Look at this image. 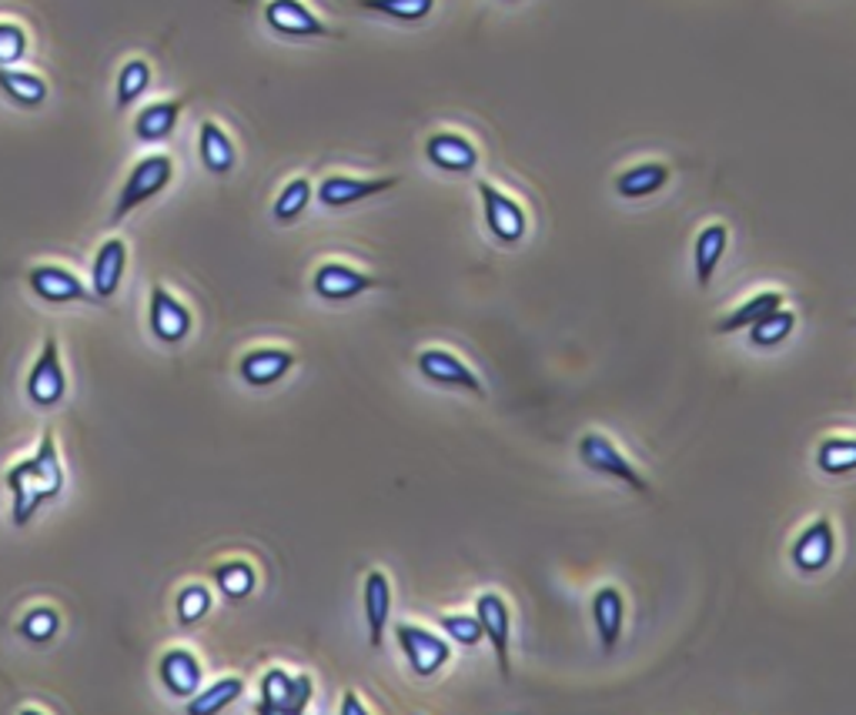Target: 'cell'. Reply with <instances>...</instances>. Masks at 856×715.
<instances>
[{"mask_svg":"<svg viewBox=\"0 0 856 715\" xmlns=\"http://www.w3.org/2000/svg\"><path fill=\"white\" fill-rule=\"evenodd\" d=\"M4 485L11 488V518L18 528H24L41 512V505L54 502L64 491V465L58 455L54 431L41 435V445L31 458H21L8 468Z\"/></svg>","mask_w":856,"mask_h":715,"instance_id":"6da1fadb","label":"cell"},{"mask_svg":"<svg viewBox=\"0 0 856 715\" xmlns=\"http://www.w3.org/2000/svg\"><path fill=\"white\" fill-rule=\"evenodd\" d=\"M171 178H175V161L168 158V155H148V158H141L135 168H131V175H128V181H125V188H121V195H118V205H115V225L118 221H125L131 211H138L141 205H148L151 198H158L168 185H171Z\"/></svg>","mask_w":856,"mask_h":715,"instance_id":"7a4b0ae2","label":"cell"},{"mask_svg":"<svg viewBox=\"0 0 856 715\" xmlns=\"http://www.w3.org/2000/svg\"><path fill=\"white\" fill-rule=\"evenodd\" d=\"M579 458H583V465H586L589 471H596V475H603V478H616V481L629 485V488L639 491V495H649V481L636 471V465H633L606 435H599V431L583 435V438H579Z\"/></svg>","mask_w":856,"mask_h":715,"instance_id":"3957f363","label":"cell"},{"mask_svg":"<svg viewBox=\"0 0 856 715\" xmlns=\"http://www.w3.org/2000/svg\"><path fill=\"white\" fill-rule=\"evenodd\" d=\"M395 638H398V645H401V652L408 658V668L418 678H432L452 658L449 642L442 635H436V632L421 628V625L401 622V625H395Z\"/></svg>","mask_w":856,"mask_h":715,"instance_id":"277c9868","label":"cell"},{"mask_svg":"<svg viewBox=\"0 0 856 715\" xmlns=\"http://www.w3.org/2000/svg\"><path fill=\"white\" fill-rule=\"evenodd\" d=\"M415 365H418V375L425 381L442 385V388H462V391H469L476 398H486V385L479 381V375L459 355H452L446 348H425V351H418Z\"/></svg>","mask_w":856,"mask_h":715,"instance_id":"5b68a950","label":"cell"},{"mask_svg":"<svg viewBox=\"0 0 856 715\" xmlns=\"http://www.w3.org/2000/svg\"><path fill=\"white\" fill-rule=\"evenodd\" d=\"M68 395V375H64V365H61V345L54 335L44 338V348L28 375V398L38 405V408H54L61 405Z\"/></svg>","mask_w":856,"mask_h":715,"instance_id":"8992f818","label":"cell"},{"mask_svg":"<svg viewBox=\"0 0 856 715\" xmlns=\"http://www.w3.org/2000/svg\"><path fill=\"white\" fill-rule=\"evenodd\" d=\"M479 198H482V211H486V225L492 231L496 241L502 245H519L526 238V211L516 198H509L506 191H499L492 181H479Z\"/></svg>","mask_w":856,"mask_h":715,"instance_id":"52a82bcc","label":"cell"},{"mask_svg":"<svg viewBox=\"0 0 856 715\" xmlns=\"http://www.w3.org/2000/svg\"><path fill=\"white\" fill-rule=\"evenodd\" d=\"M148 325H151V335L161 345H181L191 335L195 318L165 285H155L151 288V305H148Z\"/></svg>","mask_w":856,"mask_h":715,"instance_id":"ba28073f","label":"cell"},{"mask_svg":"<svg viewBox=\"0 0 856 715\" xmlns=\"http://www.w3.org/2000/svg\"><path fill=\"white\" fill-rule=\"evenodd\" d=\"M833 555H836V532H833L829 518L809 522V525L796 535V542H793V548H789V558H793V565H796L803 575L823 572V568L833 562Z\"/></svg>","mask_w":856,"mask_h":715,"instance_id":"9c48e42d","label":"cell"},{"mask_svg":"<svg viewBox=\"0 0 856 715\" xmlns=\"http://www.w3.org/2000/svg\"><path fill=\"white\" fill-rule=\"evenodd\" d=\"M398 185V178H348V175H328L315 195L321 201V208H348V205H358L365 198H375V195H385Z\"/></svg>","mask_w":856,"mask_h":715,"instance_id":"30bf717a","label":"cell"},{"mask_svg":"<svg viewBox=\"0 0 856 715\" xmlns=\"http://www.w3.org/2000/svg\"><path fill=\"white\" fill-rule=\"evenodd\" d=\"M28 288H31L41 301H48V305H71V301H88V298H94V295L88 291V285H84L74 271H68V268H61V265H38V268H31V271H28Z\"/></svg>","mask_w":856,"mask_h":715,"instance_id":"8fae6325","label":"cell"},{"mask_svg":"<svg viewBox=\"0 0 856 715\" xmlns=\"http://www.w3.org/2000/svg\"><path fill=\"white\" fill-rule=\"evenodd\" d=\"M476 618L482 625V635L492 642L496 658H499V672L509 678V638H512V612L506 605V598L499 592H482L476 598Z\"/></svg>","mask_w":856,"mask_h":715,"instance_id":"7c38bea8","label":"cell"},{"mask_svg":"<svg viewBox=\"0 0 856 715\" xmlns=\"http://www.w3.org/2000/svg\"><path fill=\"white\" fill-rule=\"evenodd\" d=\"M311 288L321 301H351L371 288H378V281L351 265H341V261H328L315 271L311 278Z\"/></svg>","mask_w":856,"mask_h":715,"instance_id":"4fadbf2b","label":"cell"},{"mask_svg":"<svg viewBox=\"0 0 856 715\" xmlns=\"http://www.w3.org/2000/svg\"><path fill=\"white\" fill-rule=\"evenodd\" d=\"M311 695H315L311 675H288L285 668H268V672L261 675V702H265V705H275V708L305 715Z\"/></svg>","mask_w":856,"mask_h":715,"instance_id":"5bb4252c","label":"cell"},{"mask_svg":"<svg viewBox=\"0 0 856 715\" xmlns=\"http://www.w3.org/2000/svg\"><path fill=\"white\" fill-rule=\"evenodd\" d=\"M425 158L446 175H472L479 168V151L469 138L456 131H439L425 141Z\"/></svg>","mask_w":856,"mask_h":715,"instance_id":"9a60e30c","label":"cell"},{"mask_svg":"<svg viewBox=\"0 0 856 715\" xmlns=\"http://www.w3.org/2000/svg\"><path fill=\"white\" fill-rule=\"evenodd\" d=\"M265 21L281 38H328L331 31L301 4V0H268Z\"/></svg>","mask_w":856,"mask_h":715,"instance_id":"2e32d148","label":"cell"},{"mask_svg":"<svg viewBox=\"0 0 856 715\" xmlns=\"http://www.w3.org/2000/svg\"><path fill=\"white\" fill-rule=\"evenodd\" d=\"M125 268H128V245L121 238H108L91 265V295L98 301H111L125 281Z\"/></svg>","mask_w":856,"mask_h":715,"instance_id":"e0dca14e","label":"cell"},{"mask_svg":"<svg viewBox=\"0 0 856 715\" xmlns=\"http://www.w3.org/2000/svg\"><path fill=\"white\" fill-rule=\"evenodd\" d=\"M158 672H161V685H165L175 698H191V695L201 692L205 668H201L198 655L188 652V648H168V652L161 655Z\"/></svg>","mask_w":856,"mask_h":715,"instance_id":"ac0fdd59","label":"cell"},{"mask_svg":"<svg viewBox=\"0 0 856 715\" xmlns=\"http://www.w3.org/2000/svg\"><path fill=\"white\" fill-rule=\"evenodd\" d=\"M291 368H295V351H288V348H251L241 358L238 375L251 388H268V385H278Z\"/></svg>","mask_w":856,"mask_h":715,"instance_id":"d6986e66","label":"cell"},{"mask_svg":"<svg viewBox=\"0 0 856 715\" xmlns=\"http://www.w3.org/2000/svg\"><path fill=\"white\" fill-rule=\"evenodd\" d=\"M361 608H365V622H368V642L371 648H381L385 638V625L391 615V582L385 572H368L365 575V588H361Z\"/></svg>","mask_w":856,"mask_h":715,"instance_id":"ffe728a7","label":"cell"},{"mask_svg":"<svg viewBox=\"0 0 856 715\" xmlns=\"http://www.w3.org/2000/svg\"><path fill=\"white\" fill-rule=\"evenodd\" d=\"M593 622H596L603 652H613L623 638V622H626V598L616 585H603L593 595Z\"/></svg>","mask_w":856,"mask_h":715,"instance_id":"44dd1931","label":"cell"},{"mask_svg":"<svg viewBox=\"0 0 856 715\" xmlns=\"http://www.w3.org/2000/svg\"><path fill=\"white\" fill-rule=\"evenodd\" d=\"M181 111H185V98L155 101V105L141 108L138 118H135V138H138L141 145H165V141L175 135Z\"/></svg>","mask_w":856,"mask_h":715,"instance_id":"7402d4cb","label":"cell"},{"mask_svg":"<svg viewBox=\"0 0 856 715\" xmlns=\"http://www.w3.org/2000/svg\"><path fill=\"white\" fill-rule=\"evenodd\" d=\"M198 155H201L205 171L215 175V178L231 175L235 165H238V151H235L231 138L215 121H201V128H198Z\"/></svg>","mask_w":856,"mask_h":715,"instance_id":"603a6c76","label":"cell"},{"mask_svg":"<svg viewBox=\"0 0 856 715\" xmlns=\"http://www.w3.org/2000/svg\"><path fill=\"white\" fill-rule=\"evenodd\" d=\"M726 245H729V228L726 225H706L693 245V265H696V285L699 288H709L723 255H726Z\"/></svg>","mask_w":856,"mask_h":715,"instance_id":"cb8c5ba5","label":"cell"},{"mask_svg":"<svg viewBox=\"0 0 856 715\" xmlns=\"http://www.w3.org/2000/svg\"><path fill=\"white\" fill-rule=\"evenodd\" d=\"M666 181H669V168L659 165V161H646V165H636V168H629L616 178V195L629 198V201L649 198L659 188H666Z\"/></svg>","mask_w":856,"mask_h":715,"instance_id":"d4e9b609","label":"cell"},{"mask_svg":"<svg viewBox=\"0 0 856 715\" xmlns=\"http://www.w3.org/2000/svg\"><path fill=\"white\" fill-rule=\"evenodd\" d=\"M211 578H215V588H218L228 602H241V598H248V595L258 588V572H255V565L245 562V558H228V562L215 565Z\"/></svg>","mask_w":856,"mask_h":715,"instance_id":"484cf974","label":"cell"},{"mask_svg":"<svg viewBox=\"0 0 856 715\" xmlns=\"http://www.w3.org/2000/svg\"><path fill=\"white\" fill-rule=\"evenodd\" d=\"M245 695V678H238V675H225V678H218L215 685H208V688H201L198 695H191L188 698V715H218V712H225L231 702H238Z\"/></svg>","mask_w":856,"mask_h":715,"instance_id":"4316f807","label":"cell"},{"mask_svg":"<svg viewBox=\"0 0 856 715\" xmlns=\"http://www.w3.org/2000/svg\"><path fill=\"white\" fill-rule=\"evenodd\" d=\"M0 91H4L18 108H41L48 101V85L38 75L18 71V68H0Z\"/></svg>","mask_w":856,"mask_h":715,"instance_id":"83f0119b","label":"cell"},{"mask_svg":"<svg viewBox=\"0 0 856 715\" xmlns=\"http://www.w3.org/2000/svg\"><path fill=\"white\" fill-rule=\"evenodd\" d=\"M776 308H783V295H779V291H759V295H753L746 305H739L736 311H729V315L716 325V331H719V335H733V331L753 328L756 321H763V318L773 315Z\"/></svg>","mask_w":856,"mask_h":715,"instance_id":"f1b7e54d","label":"cell"},{"mask_svg":"<svg viewBox=\"0 0 856 715\" xmlns=\"http://www.w3.org/2000/svg\"><path fill=\"white\" fill-rule=\"evenodd\" d=\"M148 88H151V64L141 61V58L128 61V64L121 68V75H118V98H115L118 111L135 108V105L148 95Z\"/></svg>","mask_w":856,"mask_h":715,"instance_id":"f546056e","label":"cell"},{"mask_svg":"<svg viewBox=\"0 0 856 715\" xmlns=\"http://www.w3.org/2000/svg\"><path fill=\"white\" fill-rule=\"evenodd\" d=\"M311 195H315V188H311L308 178L288 181V185L281 188V195L275 198V208H271L275 221H278V225H295V221L305 215V208L311 205Z\"/></svg>","mask_w":856,"mask_h":715,"instance_id":"4dcf8cb0","label":"cell"},{"mask_svg":"<svg viewBox=\"0 0 856 715\" xmlns=\"http://www.w3.org/2000/svg\"><path fill=\"white\" fill-rule=\"evenodd\" d=\"M358 8L385 14L391 21H405V24H418L428 14L436 11V0H358Z\"/></svg>","mask_w":856,"mask_h":715,"instance_id":"1f68e13d","label":"cell"},{"mask_svg":"<svg viewBox=\"0 0 856 715\" xmlns=\"http://www.w3.org/2000/svg\"><path fill=\"white\" fill-rule=\"evenodd\" d=\"M793 328H796V315L789 308H776L773 315H766L749 328V341L753 348H776L793 335Z\"/></svg>","mask_w":856,"mask_h":715,"instance_id":"d6a6232c","label":"cell"},{"mask_svg":"<svg viewBox=\"0 0 856 715\" xmlns=\"http://www.w3.org/2000/svg\"><path fill=\"white\" fill-rule=\"evenodd\" d=\"M816 465L826 475H849V471H856V438H826L816 448Z\"/></svg>","mask_w":856,"mask_h":715,"instance_id":"836d02e7","label":"cell"},{"mask_svg":"<svg viewBox=\"0 0 856 715\" xmlns=\"http://www.w3.org/2000/svg\"><path fill=\"white\" fill-rule=\"evenodd\" d=\"M211 605H215L211 588L201 585V582H191V585H185V588L178 592L175 612H178V622H181L185 628H191V625H198L201 618H208Z\"/></svg>","mask_w":856,"mask_h":715,"instance_id":"e575fe53","label":"cell"},{"mask_svg":"<svg viewBox=\"0 0 856 715\" xmlns=\"http://www.w3.org/2000/svg\"><path fill=\"white\" fill-rule=\"evenodd\" d=\"M18 632H21V638H28L31 645H48V642H54V635L61 632V615H58L51 605H34V608L21 618Z\"/></svg>","mask_w":856,"mask_h":715,"instance_id":"d590c367","label":"cell"},{"mask_svg":"<svg viewBox=\"0 0 856 715\" xmlns=\"http://www.w3.org/2000/svg\"><path fill=\"white\" fill-rule=\"evenodd\" d=\"M439 625H442V632L452 638V642H459V645H466V648H476L486 635H482V625H479V618L476 615H462V612H452V615H442L439 618Z\"/></svg>","mask_w":856,"mask_h":715,"instance_id":"8d00e7d4","label":"cell"},{"mask_svg":"<svg viewBox=\"0 0 856 715\" xmlns=\"http://www.w3.org/2000/svg\"><path fill=\"white\" fill-rule=\"evenodd\" d=\"M28 54V34L21 24L0 21V68H14Z\"/></svg>","mask_w":856,"mask_h":715,"instance_id":"74e56055","label":"cell"},{"mask_svg":"<svg viewBox=\"0 0 856 715\" xmlns=\"http://www.w3.org/2000/svg\"><path fill=\"white\" fill-rule=\"evenodd\" d=\"M341 715H371V712L365 708V702L358 698V692H345V695H341Z\"/></svg>","mask_w":856,"mask_h":715,"instance_id":"f35d334b","label":"cell"},{"mask_svg":"<svg viewBox=\"0 0 856 715\" xmlns=\"http://www.w3.org/2000/svg\"><path fill=\"white\" fill-rule=\"evenodd\" d=\"M255 712H258V715H295V712H285V708L265 705V702H258V705H255Z\"/></svg>","mask_w":856,"mask_h":715,"instance_id":"ab89813d","label":"cell"},{"mask_svg":"<svg viewBox=\"0 0 856 715\" xmlns=\"http://www.w3.org/2000/svg\"><path fill=\"white\" fill-rule=\"evenodd\" d=\"M21 715H44V712H41V708H24Z\"/></svg>","mask_w":856,"mask_h":715,"instance_id":"60d3db41","label":"cell"},{"mask_svg":"<svg viewBox=\"0 0 856 715\" xmlns=\"http://www.w3.org/2000/svg\"><path fill=\"white\" fill-rule=\"evenodd\" d=\"M506 4H512V0H506Z\"/></svg>","mask_w":856,"mask_h":715,"instance_id":"b9f144b4","label":"cell"}]
</instances>
